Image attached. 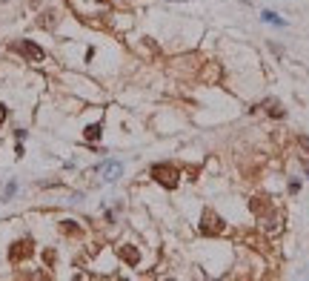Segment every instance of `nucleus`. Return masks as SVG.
<instances>
[{
	"instance_id": "obj_10",
	"label": "nucleus",
	"mask_w": 309,
	"mask_h": 281,
	"mask_svg": "<svg viewBox=\"0 0 309 281\" xmlns=\"http://www.w3.org/2000/svg\"><path fill=\"white\" fill-rule=\"evenodd\" d=\"M298 143H301V146L309 152V138H307V135H298Z\"/></svg>"
},
{
	"instance_id": "obj_5",
	"label": "nucleus",
	"mask_w": 309,
	"mask_h": 281,
	"mask_svg": "<svg viewBox=\"0 0 309 281\" xmlns=\"http://www.w3.org/2000/svg\"><path fill=\"white\" fill-rule=\"evenodd\" d=\"M117 253H120V258H123L126 264H132V267L140 261V253H137V247H132V244H123Z\"/></svg>"
},
{
	"instance_id": "obj_11",
	"label": "nucleus",
	"mask_w": 309,
	"mask_h": 281,
	"mask_svg": "<svg viewBox=\"0 0 309 281\" xmlns=\"http://www.w3.org/2000/svg\"><path fill=\"white\" fill-rule=\"evenodd\" d=\"M3 121H6V106L0 104V124H3Z\"/></svg>"
},
{
	"instance_id": "obj_4",
	"label": "nucleus",
	"mask_w": 309,
	"mask_h": 281,
	"mask_svg": "<svg viewBox=\"0 0 309 281\" xmlns=\"http://www.w3.org/2000/svg\"><path fill=\"white\" fill-rule=\"evenodd\" d=\"M17 49H20V52H23L29 60H32V63L43 60V49L37 46V43H32V40H20V43H17Z\"/></svg>"
},
{
	"instance_id": "obj_7",
	"label": "nucleus",
	"mask_w": 309,
	"mask_h": 281,
	"mask_svg": "<svg viewBox=\"0 0 309 281\" xmlns=\"http://www.w3.org/2000/svg\"><path fill=\"white\" fill-rule=\"evenodd\" d=\"M106 175H109L106 181H114V178L120 175V166H117V164H109V166H106Z\"/></svg>"
},
{
	"instance_id": "obj_8",
	"label": "nucleus",
	"mask_w": 309,
	"mask_h": 281,
	"mask_svg": "<svg viewBox=\"0 0 309 281\" xmlns=\"http://www.w3.org/2000/svg\"><path fill=\"white\" fill-rule=\"evenodd\" d=\"M263 20H269V23H278V26H284V20L278 17L275 12H263Z\"/></svg>"
},
{
	"instance_id": "obj_2",
	"label": "nucleus",
	"mask_w": 309,
	"mask_h": 281,
	"mask_svg": "<svg viewBox=\"0 0 309 281\" xmlns=\"http://www.w3.org/2000/svg\"><path fill=\"white\" fill-rule=\"evenodd\" d=\"M201 233H204V235L223 233V221H220V218H217L212 210H206V212H204V221H201Z\"/></svg>"
},
{
	"instance_id": "obj_6",
	"label": "nucleus",
	"mask_w": 309,
	"mask_h": 281,
	"mask_svg": "<svg viewBox=\"0 0 309 281\" xmlns=\"http://www.w3.org/2000/svg\"><path fill=\"white\" fill-rule=\"evenodd\" d=\"M83 135H86V140H98V138H101V124L86 127V129H83Z\"/></svg>"
},
{
	"instance_id": "obj_3",
	"label": "nucleus",
	"mask_w": 309,
	"mask_h": 281,
	"mask_svg": "<svg viewBox=\"0 0 309 281\" xmlns=\"http://www.w3.org/2000/svg\"><path fill=\"white\" fill-rule=\"evenodd\" d=\"M34 253V244L29 241V238H20V241H14L9 250V258L11 261H23V258H29Z\"/></svg>"
},
{
	"instance_id": "obj_1",
	"label": "nucleus",
	"mask_w": 309,
	"mask_h": 281,
	"mask_svg": "<svg viewBox=\"0 0 309 281\" xmlns=\"http://www.w3.org/2000/svg\"><path fill=\"white\" fill-rule=\"evenodd\" d=\"M149 175L155 178L160 187H166V189H175V187H178V181H181L178 166H172V164H155L152 169H149Z\"/></svg>"
},
{
	"instance_id": "obj_9",
	"label": "nucleus",
	"mask_w": 309,
	"mask_h": 281,
	"mask_svg": "<svg viewBox=\"0 0 309 281\" xmlns=\"http://www.w3.org/2000/svg\"><path fill=\"white\" fill-rule=\"evenodd\" d=\"M63 230H66L69 235H72V233H78V227H75V221H63Z\"/></svg>"
}]
</instances>
